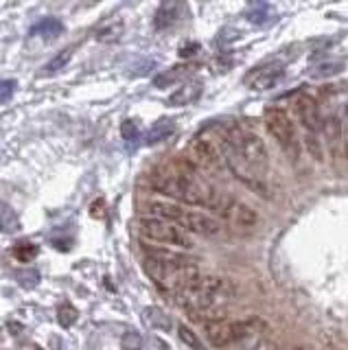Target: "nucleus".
Instances as JSON below:
<instances>
[{
    "mask_svg": "<svg viewBox=\"0 0 348 350\" xmlns=\"http://www.w3.org/2000/svg\"><path fill=\"white\" fill-rule=\"evenodd\" d=\"M263 322L254 320H228V317H215V320L206 322V339L215 348H226L247 339L252 333L260 331Z\"/></svg>",
    "mask_w": 348,
    "mask_h": 350,
    "instance_id": "423d86ee",
    "label": "nucleus"
},
{
    "mask_svg": "<svg viewBox=\"0 0 348 350\" xmlns=\"http://www.w3.org/2000/svg\"><path fill=\"white\" fill-rule=\"evenodd\" d=\"M340 120H342V151H344V158L348 160V103L342 109Z\"/></svg>",
    "mask_w": 348,
    "mask_h": 350,
    "instance_id": "c85d7f7f",
    "label": "nucleus"
},
{
    "mask_svg": "<svg viewBox=\"0 0 348 350\" xmlns=\"http://www.w3.org/2000/svg\"><path fill=\"white\" fill-rule=\"evenodd\" d=\"M189 72V66L187 64H180V66H173V68L160 72L156 79H154V85L156 88H167V85H173L178 79H182L184 75Z\"/></svg>",
    "mask_w": 348,
    "mask_h": 350,
    "instance_id": "412c9836",
    "label": "nucleus"
},
{
    "mask_svg": "<svg viewBox=\"0 0 348 350\" xmlns=\"http://www.w3.org/2000/svg\"><path fill=\"white\" fill-rule=\"evenodd\" d=\"M337 72H342V64H324L313 72V77H329V75H337Z\"/></svg>",
    "mask_w": 348,
    "mask_h": 350,
    "instance_id": "2f4dec72",
    "label": "nucleus"
},
{
    "mask_svg": "<svg viewBox=\"0 0 348 350\" xmlns=\"http://www.w3.org/2000/svg\"><path fill=\"white\" fill-rule=\"evenodd\" d=\"M18 230H20V219L14 213V208L5 202H0V232L14 234Z\"/></svg>",
    "mask_w": 348,
    "mask_h": 350,
    "instance_id": "aec40b11",
    "label": "nucleus"
},
{
    "mask_svg": "<svg viewBox=\"0 0 348 350\" xmlns=\"http://www.w3.org/2000/svg\"><path fill=\"white\" fill-rule=\"evenodd\" d=\"M149 217L154 219H162V221H171L180 226L182 230H187L191 234H202V237H213L222 230L219 221L213 215H206L198 208H182L178 204H162V202H154L147 206Z\"/></svg>",
    "mask_w": 348,
    "mask_h": 350,
    "instance_id": "7ed1b4c3",
    "label": "nucleus"
},
{
    "mask_svg": "<svg viewBox=\"0 0 348 350\" xmlns=\"http://www.w3.org/2000/svg\"><path fill=\"white\" fill-rule=\"evenodd\" d=\"M226 131L222 136L209 134V131H202L198 134L189 145V162L193 167L200 169H219L222 162L226 160Z\"/></svg>",
    "mask_w": 348,
    "mask_h": 350,
    "instance_id": "6e6552de",
    "label": "nucleus"
},
{
    "mask_svg": "<svg viewBox=\"0 0 348 350\" xmlns=\"http://www.w3.org/2000/svg\"><path fill=\"white\" fill-rule=\"evenodd\" d=\"M226 164L230 167V173L235 175V178H237L239 182H241L243 186H247L250 191H254V193L263 195V197L269 195L267 182L263 180V173H258L256 169H252L247 162H243V160L239 158L235 151H230V149H226Z\"/></svg>",
    "mask_w": 348,
    "mask_h": 350,
    "instance_id": "9b49d317",
    "label": "nucleus"
},
{
    "mask_svg": "<svg viewBox=\"0 0 348 350\" xmlns=\"http://www.w3.org/2000/svg\"><path fill=\"white\" fill-rule=\"evenodd\" d=\"M293 107H296V114L300 118L304 131H307V136L304 138H320L324 116L320 114L318 103H315L311 96H300L298 101L293 103Z\"/></svg>",
    "mask_w": 348,
    "mask_h": 350,
    "instance_id": "f8f14e48",
    "label": "nucleus"
},
{
    "mask_svg": "<svg viewBox=\"0 0 348 350\" xmlns=\"http://www.w3.org/2000/svg\"><path fill=\"white\" fill-rule=\"evenodd\" d=\"M121 346L125 350H140V348H143V337H140L136 331H127L121 337Z\"/></svg>",
    "mask_w": 348,
    "mask_h": 350,
    "instance_id": "bb28decb",
    "label": "nucleus"
},
{
    "mask_svg": "<svg viewBox=\"0 0 348 350\" xmlns=\"http://www.w3.org/2000/svg\"><path fill=\"white\" fill-rule=\"evenodd\" d=\"M145 258L151 260H160V262H173V265H187V262H193L189 254L171 247H160V245H147L145 247Z\"/></svg>",
    "mask_w": 348,
    "mask_h": 350,
    "instance_id": "4468645a",
    "label": "nucleus"
},
{
    "mask_svg": "<svg viewBox=\"0 0 348 350\" xmlns=\"http://www.w3.org/2000/svg\"><path fill=\"white\" fill-rule=\"evenodd\" d=\"M36 254H38V247H36V245H31V243H20L18 247H14V256H16L18 260H23V262L34 260Z\"/></svg>",
    "mask_w": 348,
    "mask_h": 350,
    "instance_id": "cd10ccee",
    "label": "nucleus"
},
{
    "mask_svg": "<svg viewBox=\"0 0 348 350\" xmlns=\"http://www.w3.org/2000/svg\"><path fill=\"white\" fill-rule=\"evenodd\" d=\"M31 36H40V38H57L64 33V25L57 18H44L40 20L38 25L31 27Z\"/></svg>",
    "mask_w": 348,
    "mask_h": 350,
    "instance_id": "a211bd4d",
    "label": "nucleus"
},
{
    "mask_svg": "<svg viewBox=\"0 0 348 350\" xmlns=\"http://www.w3.org/2000/svg\"><path fill=\"white\" fill-rule=\"evenodd\" d=\"M145 271L158 289L173 293V295L182 293L184 289L191 287V284L200 278V269L195 262L173 265V262H160V260L145 258Z\"/></svg>",
    "mask_w": 348,
    "mask_h": 350,
    "instance_id": "20e7f679",
    "label": "nucleus"
},
{
    "mask_svg": "<svg viewBox=\"0 0 348 350\" xmlns=\"http://www.w3.org/2000/svg\"><path fill=\"white\" fill-rule=\"evenodd\" d=\"M16 92V81L7 79V81H0V103H7L9 98L14 96Z\"/></svg>",
    "mask_w": 348,
    "mask_h": 350,
    "instance_id": "7c9ffc66",
    "label": "nucleus"
},
{
    "mask_svg": "<svg viewBox=\"0 0 348 350\" xmlns=\"http://www.w3.org/2000/svg\"><path fill=\"white\" fill-rule=\"evenodd\" d=\"M265 127L289 158L298 156V151H300L298 131H296V125H293L291 116L285 112V109H278V107L267 109L265 112Z\"/></svg>",
    "mask_w": 348,
    "mask_h": 350,
    "instance_id": "9d476101",
    "label": "nucleus"
},
{
    "mask_svg": "<svg viewBox=\"0 0 348 350\" xmlns=\"http://www.w3.org/2000/svg\"><path fill=\"white\" fill-rule=\"evenodd\" d=\"M90 215L96 217V219H101V217L105 215V202H103V200H96V202L92 204V208H90Z\"/></svg>",
    "mask_w": 348,
    "mask_h": 350,
    "instance_id": "473e14b6",
    "label": "nucleus"
},
{
    "mask_svg": "<svg viewBox=\"0 0 348 350\" xmlns=\"http://www.w3.org/2000/svg\"><path fill=\"white\" fill-rule=\"evenodd\" d=\"M285 77V66L282 64H265V66H258L252 72L245 77V83L252 88L256 92H263V90H271L280 83V79Z\"/></svg>",
    "mask_w": 348,
    "mask_h": 350,
    "instance_id": "ddd939ff",
    "label": "nucleus"
},
{
    "mask_svg": "<svg viewBox=\"0 0 348 350\" xmlns=\"http://www.w3.org/2000/svg\"><path fill=\"white\" fill-rule=\"evenodd\" d=\"M211 213L226 221L228 226H232L237 230H254L258 226V215L254 208H250L241 200H237L232 195H226L215 191L213 202H211Z\"/></svg>",
    "mask_w": 348,
    "mask_h": 350,
    "instance_id": "0eeeda50",
    "label": "nucleus"
},
{
    "mask_svg": "<svg viewBox=\"0 0 348 350\" xmlns=\"http://www.w3.org/2000/svg\"><path fill=\"white\" fill-rule=\"evenodd\" d=\"M57 320H59V324L64 328H68V326H72L75 322L79 320V313H77V309H75L72 304H62L57 309Z\"/></svg>",
    "mask_w": 348,
    "mask_h": 350,
    "instance_id": "b1692460",
    "label": "nucleus"
},
{
    "mask_svg": "<svg viewBox=\"0 0 348 350\" xmlns=\"http://www.w3.org/2000/svg\"><path fill=\"white\" fill-rule=\"evenodd\" d=\"M140 234L147 239L149 243H156L160 247H171V250H191L193 241L187 230H182L180 226L171 221H162V219L147 217L140 221Z\"/></svg>",
    "mask_w": 348,
    "mask_h": 350,
    "instance_id": "1a4fd4ad",
    "label": "nucleus"
},
{
    "mask_svg": "<svg viewBox=\"0 0 348 350\" xmlns=\"http://www.w3.org/2000/svg\"><path fill=\"white\" fill-rule=\"evenodd\" d=\"M121 136H123V140L127 142V145H134V142H138L140 131H138V125L134 123V120H125V123L121 125Z\"/></svg>",
    "mask_w": 348,
    "mask_h": 350,
    "instance_id": "393cba45",
    "label": "nucleus"
},
{
    "mask_svg": "<svg viewBox=\"0 0 348 350\" xmlns=\"http://www.w3.org/2000/svg\"><path fill=\"white\" fill-rule=\"evenodd\" d=\"M18 282L23 284L25 289H34L40 284V271L36 269H27V271H20L18 273Z\"/></svg>",
    "mask_w": 348,
    "mask_h": 350,
    "instance_id": "a878e982",
    "label": "nucleus"
},
{
    "mask_svg": "<svg viewBox=\"0 0 348 350\" xmlns=\"http://www.w3.org/2000/svg\"><path fill=\"white\" fill-rule=\"evenodd\" d=\"M72 53H75L72 46L59 51V53L55 55V57H53V59L44 66V72H46V75H57V72H62V70L68 66V62H70V57H72Z\"/></svg>",
    "mask_w": 348,
    "mask_h": 350,
    "instance_id": "4be33fe9",
    "label": "nucleus"
},
{
    "mask_svg": "<svg viewBox=\"0 0 348 350\" xmlns=\"http://www.w3.org/2000/svg\"><path fill=\"white\" fill-rule=\"evenodd\" d=\"M156 189L176 202L189 204V206H204V208L211 206L213 195L217 191L213 186L204 184L198 175H195V167L189 160L184 162L182 167L160 173L156 178Z\"/></svg>",
    "mask_w": 348,
    "mask_h": 350,
    "instance_id": "f03ea898",
    "label": "nucleus"
},
{
    "mask_svg": "<svg viewBox=\"0 0 348 350\" xmlns=\"http://www.w3.org/2000/svg\"><path fill=\"white\" fill-rule=\"evenodd\" d=\"M202 90H204V88H202L200 81H187V83H182L178 90L171 94L169 105H191V103H195L202 96Z\"/></svg>",
    "mask_w": 348,
    "mask_h": 350,
    "instance_id": "2eb2a0df",
    "label": "nucleus"
},
{
    "mask_svg": "<svg viewBox=\"0 0 348 350\" xmlns=\"http://www.w3.org/2000/svg\"><path fill=\"white\" fill-rule=\"evenodd\" d=\"M123 31H125V25H123V20H110V22H105L103 27H99V31H96V40L103 42V44H112V42H118L123 38Z\"/></svg>",
    "mask_w": 348,
    "mask_h": 350,
    "instance_id": "f3484780",
    "label": "nucleus"
},
{
    "mask_svg": "<svg viewBox=\"0 0 348 350\" xmlns=\"http://www.w3.org/2000/svg\"><path fill=\"white\" fill-rule=\"evenodd\" d=\"M147 317H149V322L151 324H156V326H162V328H169L171 322H169V317L158 311V309H147Z\"/></svg>",
    "mask_w": 348,
    "mask_h": 350,
    "instance_id": "c756f323",
    "label": "nucleus"
},
{
    "mask_svg": "<svg viewBox=\"0 0 348 350\" xmlns=\"http://www.w3.org/2000/svg\"><path fill=\"white\" fill-rule=\"evenodd\" d=\"M178 14H180V5L178 3H162L158 7V11H156V18H154L156 29H160V31L171 29L180 20Z\"/></svg>",
    "mask_w": 348,
    "mask_h": 350,
    "instance_id": "dca6fc26",
    "label": "nucleus"
},
{
    "mask_svg": "<svg viewBox=\"0 0 348 350\" xmlns=\"http://www.w3.org/2000/svg\"><path fill=\"white\" fill-rule=\"evenodd\" d=\"M173 129H176V125H173L171 118H160L158 123L147 131L145 142H147V145H156V142L169 138L173 134Z\"/></svg>",
    "mask_w": 348,
    "mask_h": 350,
    "instance_id": "6ab92c4d",
    "label": "nucleus"
},
{
    "mask_svg": "<svg viewBox=\"0 0 348 350\" xmlns=\"http://www.w3.org/2000/svg\"><path fill=\"white\" fill-rule=\"evenodd\" d=\"M178 335H180V339L184 344H187L191 350H206V346H204V342L202 339L195 335V331H191V328L187 326V324H178Z\"/></svg>",
    "mask_w": 348,
    "mask_h": 350,
    "instance_id": "5701e85b",
    "label": "nucleus"
},
{
    "mask_svg": "<svg viewBox=\"0 0 348 350\" xmlns=\"http://www.w3.org/2000/svg\"><path fill=\"white\" fill-rule=\"evenodd\" d=\"M235 298V287L230 280L222 276H200L191 287L178 293V304L191 315L211 317L226 309V304Z\"/></svg>",
    "mask_w": 348,
    "mask_h": 350,
    "instance_id": "f257e3e1",
    "label": "nucleus"
},
{
    "mask_svg": "<svg viewBox=\"0 0 348 350\" xmlns=\"http://www.w3.org/2000/svg\"><path fill=\"white\" fill-rule=\"evenodd\" d=\"M226 142H228V149L235 151L237 156L243 162H247L252 169H256L258 173L267 171V167H269L267 147H265V142L254 134V131L232 125V127L226 129Z\"/></svg>",
    "mask_w": 348,
    "mask_h": 350,
    "instance_id": "39448f33",
    "label": "nucleus"
}]
</instances>
